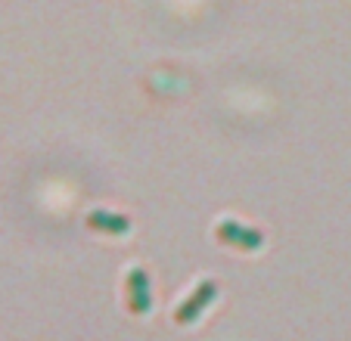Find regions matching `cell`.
<instances>
[{"mask_svg":"<svg viewBox=\"0 0 351 341\" xmlns=\"http://www.w3.org/2000/svg\"><path fill=\"white\" fill-rule=\"evenodd\" d=\"M215 292H218V282H215V279H206V282H202V286H199V289L193 292V295L186 298V301L178 307V314H174V320H178V323H190L193 316L199 314V310H202L208 301H212V298H215Z\"/></svg>","mask_w":351,"mask_h":341,"instance_id":"6da1fadb","label":"cell"},{"mask_svg":"<svg viewBox=\"0 0 351 341\" xmlns=\"http://www.w3.org/2000/svg\"><path fill=\"white\" fill-rule=\"evenodd\" d=\"M128 292H149V273L140 267H134L131 273H128Z\"/></svg>","mask_w":351,"mask_h":341,"instance_id":"5b68a950","label":"cell"},{"mask_svg":"<svg viewBox=\"0 0 351 341\" xmlns=\"http://www.w3.org/2000/svg\"><path fill=\"white\" fill-rule=\"evenodd\" d=\"M87 223H90L93 230H103V233H125L131 227V220L125 214H109V211H90Z\"/></svg>","mask_w":351,"mask_h":341,"instance_id":"7a4b0ae2","label":"cell"},{"mask_svg":"<svg viewBox=\"0 0 351 341\" xmlns=\"http://www.w3.org/2000/svg\"><path fill=\"white\" fill-rule=\"evenodd\" d=\"M128 307H131L134 314H143V310L149 307V292H134V295H128Z\"/></svg>","mask_w":351,"mask_h":341,"instance_id":"8992f818","label":"cell"},{"mask_svg":"<svg viewBox=\"0 0 351 341\" xmlns=\"http://www.w3.org/2000/svg\"><path fill=\"white\" fill-rule=\"evenodd\" d=\"M261 242H265V233H261L258 227H243V236H239L237 249H243V251H252V249H258Z\"/></svg>","mask_w":351,"mask_h":341,"instance_id":"277c9868","label":"cell"},{"mask_svg":"<svg viewBox=\"0 0 351 341\" xmlns=\"http://www.w3.org/2000/svg\"><path fill=\"white\" fill-rule=\"evenodd\" d=\"M239 236H243V223H237L233 217H227V220H221V223H218V239H221V242L237 245V242H239Z\"/></svg>","mask_w":351,"mask_h":341,"instance_id":"3957f363","label":"cell"}]
</instances>
